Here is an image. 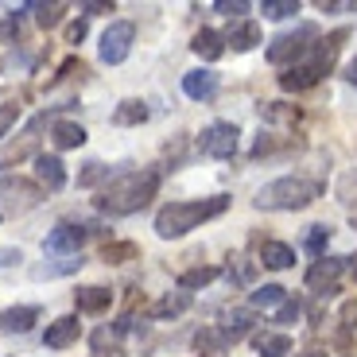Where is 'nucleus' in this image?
<instances>
[{"label":"nucleus","mask_w":357,"mask_h":357,"mask_svg":"<svg viewBox=\"0 0 357 357\" xmlns=\"http://www.w3.org/2000/svg\"><path fill=\"white\" fill-rule=\"evenodd\" d=\"M160 187V175L155 171H121L116 178H109V187L101 190L98 198V210L113 218H125V214H136L148 206V198L155 195Z\"/></svg>","instance_id":"1"},{"label":"nucleus","mask_w":357,"mask_h":357,"mask_svg":"<svg viewBox=\"0 0 357 357\" xmlns=\"http://www.w3.org/2000/svg\"><path fill=\"white\" fill-rule=\"evenodd\" d=\"M225 206H229L225 195L202 198V202H171V206H163L160 214H155V233H160V237H183V233L198 229L202 222L218 218Z\"/></svg>","instance_id":"2"},{"label":"nucleus","mask_w":357,"mask_h":357,"mask_svg":"<svg viewBox=\"0 0 357 357\" xmlns=\"http://www.w3.org/2000/svg\"><path fill=\"white\" fill-rule=\"evenodd\" d=\"M319 195H322V183L303 178V175H287V178H276V183L260 187L257 206L260 210H303Z\"/></svg>","instance_id":"3"},{"label":"nucleus","mask_w":357,"mask_h":357,"mask_svg":"<svg viewBox=\"0 0 357 357\" xmlns=\"http://www.w3.org/2000/svg\"><path fill=\"white\" fill-rule=\"evenodd\" d=\"M132 39H136V27L128 24V20H116V24H109V31L101 36V63H105V66L125 63L128 51H132Z\"/></svg>","instance_id":"4"},{"label":"nucleus","mask_w":357,"mask_h":357,"mask_svg":"<svg viewBox=\"0 0 357 357\" xmlns=\"http://www.w3.org/2000/svg\"><path fill=\"white\" fill-rule=\"evenodd\" d=\"M307 39H314V27H299V31H284V36L272 39V47H268V63H291V59H299V54L311 51V43Z\"/></svg>","instance_id":"5"},{"label":"nucleus","mask_w":357,"mask_h":357,"mask_svg":"<svg viewBox=\"0 0 357 357\" xmlns=\"http://www.w3.org/2000/svg\"><path fill=\"white\" fill-rule=\"evenodd\" d=\"M0 198H4L8 214H24V210H31L43 198V190L36 183H27V178H0Z\"/></svg>","instance_id":"6"},{"label":"nucleus","mask_w":357,"mask_h":357,"mask_svg":"<svg viewBox=\"0 0 357 357\" xmlns=\"http://www.w3.org/2000/svg\"><path fill=\"white\" fill-rule=\"evenodd\" d=\"M237 125H229V121H218V125H210L202 132V152L214 155V160H229L233 152H237Z\"/></svg>","instance_id":"7"},{"label":"nucleus","mask_w":357,"mask_h":357,"mask_svg":"<svg viewBox=\"0 0 357 357\" xmlns=\"http://www.w3.org/2000/svg\"><path fill=\"white\" fill-rule=\"evenodd\" d=\"M86 237H89V229H86V225L59 222L51 233H47L43 249H47V252H66V257H78V249L86 245Z\"/></svg>","instance_id":"8"},{"label":"nucleus","mask_w":357,"mask_h":357,"mask_svg":"<svg viewBox=\"0 0 357 357\" xmlns=\"http://www.w3.org/2000/svg\"><path fill=\"white\" fill-rule=\"evenodd\" d=\"M78 334H82L78 314H63V319H54L51 326H47L43 346L47 349H66V346H74V342H78Z\"/></svg>","instance_id":"9"},{"label":"nucleus","mask_w":357,"mask_h":357,"mask_svg":"<svg viewBox=\"0 0 357 357\" xmlns=\"http://www.w3.org/2000/svg\"><path fill=\"white\" fill-rule=\"evenodd\" d=\"M183 93H187V98H195V101H210L218 93V74H210V70L183 74Z\"/></svg>","instance_id":"10"},{"label":"nucleus","mask_w":357,"mask_h":357,"mask_svg":"<svg viewBox=\"0 0 357 357\" xmlns=\"http://www.w3.org/2000/svg\"><path fill=\"white\" fill-rule=\"evenodd\" d=\"M36 178L47 190H63L66 187V167L59 155H36Z\"/></svg>","instance_id":"11"},{"label":"nucleus","mask_w":357,"mask_h":357,"mask_svg":"<svg viewBox=\"0 0 357 357\" xmlns=\"http://www.w3.org/2000/svg\"><path fill=\"white\" fill-rule=\"evenodd\" d=\"M233 342H237V338H233V334L225 331V326H202V331L195 334L198 354H210V357H214V354H225V349H229Z\"/></svg>","instance_id":"12"},{"label":"nucleus","mask_w":357,"mask_h":357,"mask_svg":"<svg viewBox=\"0 0 357 357\" xmlns=\"http://www.w3.org/2000/svg\"><path fill=\"white\" fill-rule=\"evenodd\" d=\"M74 303H78V311L98 314V311H105V307L113 303V291H109V287L89 284V287H78V291H74Z\"/></svg>","instance_id":"13"},{"label":"nucleus","mask_w":357,"mask_h":357,"mask_svg":"<svg viewBox=\"0 0 357 357\" xmlns=\"http://www.w3.org/2000/svg\"><path fill=\"white\" fill-rule=\"evenodd\" d=\"M342 268H346V264H342L338 257H319L311 264V272H307V287H322V284L331 287L334 280L342 276Z\"/></svg>","instance_id":"14"},{"label":"nucleus","mask_w":357,"mask_h":357,"mask_svg":"<svg viewBox=\"0 0 357 357\" xmlns=\"http://www.w3.org/2000/svg\"><path fill=\"white\" fill-rule=\"evenodd\" d=\"M190 51L198 54V59H206V63H214V59H222L225 51V36H218L214 27H202L195 36V43H190Z\"/></svg>","instance_id":"15"},{"label":"nucleus","mask_w":357,"mask_h":357,"mask_svg":"<svg viewBox=\"0 0 357 357\" xmlns=\"http://www.w3.org/2000/svg\"><path fill=\"white\" fill-rule=\"evenodd\" d=\"M260 264L284 272V268L295 264V249H291V245H284V241H264V245H260Z\"/></svg>","instance_id":"16"},{"label":"nucleus","mask_w":357,"mask_h":357,"mask_svg":"<svg viewBox=\"0 0 357 357\" xmlns=\"http://www.w3.org/2000/svg\"><path fill=\"white\" fill-rule=\"evenodd\" d=\"M36 128L31 132H24L20 140H12V144H4L0 148V167H12V163H20V160H27V155H36Z\"/></svg>","instance_id":"17"},{"label":"nucleus","mask_w":357,"mask_h":357,"mask_svg":"<svg viewBox=\"0 0 357 357\" xmlns=\"http://www.w3.org/2000/svg\"><path fill=\"white\" fill-rule=\"evenodd\" d=\"M36 319H39V307H8V311L0 314V326L12 334H27L36 326Z\"/></svg>","instance_id":"18"},{"label":"nucleus","mask_w":357,"mask_h":357,"mask_svg":"<svg viewBox=\"0 0 357 357\" xmlns=\"http://www.w3.org/2000/svg\"><path fill=\"white\" fill-rule=\"evenodd\" d=\"M225 43H233V51H252V47L260 43V27L252 24V20H237V24L229 27Z\"/></svg>","instance_id":"19"},{"label":"nucleus","mask_w":357,"mask_h":357,"mask_svg":"<svg viewBox=\"0 0 357 357\" xmlns=\"http://www.w3.org/2000/svg\"><path fill=\"white\" fill-rule=\"evenodd\" d=\"M51 140H54V148H82L86 144V128L82 125H74V121H54V128H51Z\"/></svg>","instance_id":"20"},{"label":"nucleus","mask_w":357,"mask_h":357,"mask_svg":"<svg viewBox=\"0 0 357 357\" xmlns=\"http://www.w3.org/2000/svg\"><path fill=\"white\" fill-rule=\"evenodd\" d=\"M252 346H257L260 357H284V354H291V338H287V334H272V331L257 334Z\"/></svg>","instance_id":"21"},{"label":"nucleus","mask_w":357,"mask_h":357,"mask_svg":"<svg viewBox=\"0 0 357 357\" xmlns=\"http://www.w3.org/2000/svg\"><path fill=\"white\" fill-rule=\"evenodd\" d=\"M187 307H190V291H171L152 307V319H175V314H183Z\"/></svg>","instance_id":"22"},{"label":"nucleus","mask_w":357,"mask_h":357,"mask_svg":"<svg viewBox=\"0 0 357 357\" xmlns=\"http://www.w3.org/2000/svg\"><path fill=\"white\" fill-rule=\"evenodd\" d=\"M113 121H116V125H144V121H148V105H144V101H136V98H128V101H121V105H116Z\"/></svg>","instance_id":"23"},{"label":"nucleus","mask_w":357,"mask_h":357,"mask_svg":"<svg viewBox=\"0 0 357 357\" xmlns=\"http://www.w3.org/2000/svg\"><path fill=\"white\" fill-rule=\"evenodd\" d=\"M314 82H319V74H314L307 63L303 66H291L287 74H280V86H284V89H311Z\"/></svg>","instance_id":"24"},{"label":"nucleus","mask_w":357,"mask_h":357,"mask_svg":"<svg viewBox=\"0 0 357 357\" xmlns=\"http://www.w3.org/2000/svg\"><path fill=\"white\" fill-rule=\"evenodd\" d=\"M214 280H218V268L202 264V268L183 272V276H178V287H183V291H195V287H206V284H214Z\"/></svg>","instance_id":"25"},{"label":"nucleus","mask_w":357,"mask_h":357,"mask_svg":"<svg viewBox=\"0 0 357 357\" xmlns=\"http://www.w3.org/2000/svg\"><path fill=\"white\" fill-rule=\"evenodd\" d=\"M27 12H36V24L39 27H59V24H63L66 4H27Z\"/></svg>","instance_id":"26"},{"label":"nucleus","mask_w":357,"mask_h":357,"mask_svg":"<svg viewBox=\"0 0 357 357\" xmlns=\"http://www.w3.org/2000/svg\"><path fill=\"white\" fill-rule=\"evenodd\" d=\"M284 299H287V295H284V287H280V284H264V287H257V291L249 295L252 307H280Z\"/></svg>","instance_id":"27"},{"label":"nucleus","mask_w":357,"mask_h":357,"mask_svg":"<svg viewBox=\"0 0 357 357\" xmlns=\"http://www.w3.org/2000/svg\"><path fill=\"white\" fill-rule=\"evenodd\" d=\"M260 8H264L268 20H284V16H295V12H299V0H264Z\"/></svg>","instance_id":"28"},{"label":"nucleus","mask_w":357,"mask_h":357,"mask_svg":"<svg viewBox=\"0 0 357 357\" xmlns=\"http://www.w3.org/2000/svg\"><path fill=\"white\" fill-rule=\"evenodd\" d=\"M105 175H109V167H105V163L89 160V163H86V171L78 175V187H93V183H98V178H105Z\"/></svg>","instance_id":"29"},{"label":"nucleus","mask_w":357,"mask_h":357,"mask_svg":"<svg viewBox=\"0 0 357 357\" xmlns=\"http://www.w3.org/2000/svg\"><path fill=\"white\" fill-rule=\"evenodd\" d=\"M74 268H82V257L78 260H63V264H43V268H36V276L43 280V276H63V272H74Z\"/></svg>","instance_id":"30"},{"label":"nucleus","mask_w":357,"mask_h":357,"mask_svg":"<svg viewBox=\"0 0 357 357\" xmlns=\"http://www.w3.org/2000/svg\"><path fill=\"white\" fill-rule=\"evenodd\" d=\"M101 257L113 260V264H121V260L136 257V249H132V245H105V252H101Z\"/></svg>","instance_id":"31"},{"label":"nucleus","mask_w":357,"mask_h":357,"mask_svg":"<svg viewBox=\"0 0 357 357\" xmlns=\"http://www.w3.org/2000/svg\"><path fill=\"white\" fill-rule=\"evenodd\" d=\"M299 311H303V307L295 303V299H284L280 311H276V322H295V319H299Z\"/></svg>","instance_id":"32"},{"label":"nucleus","mask_w":357,"mask_h":357,"mask_svg":"<svg viewBox=\"0 0 357 357\" xmlns=\"http://www.w3.org/2000/svg\"><path fill=\"white\" fill-rule=\"evenodd\" d=\"M214 8L222 12V16H241V12H249V4H245V0H218Z\"/></svg>","instance_id":"33"},{"label":"nucleus","mask_w":357,"mask_h":357,"mask_svg":"<svg viewBox=\"0 0 357 357\" xmlns=\"http://www.w3.org/2000/svg\"><path fill=\"white\" fill-rule=\"evenodd\" d=\"M16 116H20V105H0V136L16 125Z\"/></svg>","instance_id":"34"},{"label":"nucleus","mask_w":357,"mask_h":357,"mask_svg":"<svg viewBox=\"0 0 357 357\" xmlns=\"http://www.w3.org/2000/svg\"><path fill=\"white\" fill-rule=\"evenodd\" d=\"M326 237H331V229H322V225H314V229H311V237H307V249H311V252H322Z\"/></svg>","instance_id":"35"},{"label":"nucleus","mask_w":357,"mask_h":357,"mask_svg":"<svg viewBox=\"0 0 357 357\" xmlns=\"http://www.w3.org/2000/svg\"><path fill=\"white\" fill-rule=\"evenodd\" d=\"M86 39V20H78V24L66 27V43H82Z\"/></svg>","instance_id":"36"},{"label":"nucleus","mask_w":357,"mask_h":357,"mask_svg":"<svg viewBox=\"0 0 357 357\" xmlns=\"http://www.w3.org/2000/svg\"><path fill=\"white\" fill-rule=\"evenodd\" d=\"M113 342H116V331H98V334H93V349H98V354L105 346H113Z\"/></svg>","instance_id":"37"},{"label":"nucleus","mask_w":357,"mask_h":357,"mask_svg":"<svg viewBox=\"0 0 357 357\" xmlns=\"http://www.w3.org/2000/svg\"><path fill=\"white\" fill-rule=\"evenodd\" d=\"M82 8H86L89 16H101V12H113V4H101V0H89V4H82Z\"/></svg>","instance_id":"38"},{"label":"nucleus","mask_w":357,"mask_h":357,"mask_svg":"<svg viewBox=\"0 0 357 357\" xmlns=\"http://www.w3.org/2000/svg\"><path fill=\"white\" fill-rule=\"evenodd\" d=\"M342 322H346V326H354V322H357V303H354V299L342 307Z\"/></svg>","instance_id":"39"},{"label":"nucleus","mask_w":357,"mask_h":357,"mask_svg":"<svg viewBox=\"0 0 357 357\" xmlns=\"http://www.w3.org/2000/svg\"><path fill=\"white\" fill-rule=\"evenodd\" d=\"M16 260H24V257H20V249H0V268H4V264H16Z\"/></svg>","instance_id":"40"},{"label":"nucleus","mask_w":357,"mask_h":357,"mask_svg":"<svg viewBox=\"0 0 357 357\" xmlns=\"http://www.w3.org/2000/svg\"><path fill=\"white\" fill-rule=\"evenodd\" d=\"M346 82H349V86H357V59H354V63H346Z\"/></svg>","instance_id":"41"},{"label":"nucleus","mask_w":357,"mask_h":357,"mask_svg":"<svg viewBox=\"0 0 357 357\" xmlns=\"http://www.w3.org/2000/svg\"><path fill=\"white\" fill-rule=\"evenodd\" d=\"M349 276L357 280V257H349Z\"/></svg>","instance_id":"42"},{"label":"nucleus","mask_w":357,"mask_h":357,"mask_svg":"<svg viewBox=\"0 0 357 357\" xmlns=\"http://www.w3.org/2000/svg\"><path fill=\"white\" fill-rule=\"evenodd\" d=\"M299 357H326L322 349H311V354H299Z\"/></svg>","instance_id":"43"},{"label":"nucleus","mask_w":357,"mask_h":357,"mask_svg":"<svg viewBox=\"0 0 357 357\" xmlns=\"http://www.w3.org/2000/svg\"><path fill=\"white\" fill-rule=\"evenodd\" d=\"M349 8H354V12H357V4H349Z\"/></svg>","instance_id":"44"}]
</instances>
